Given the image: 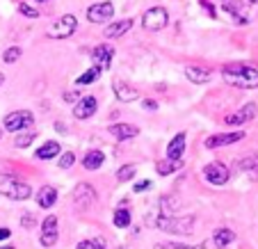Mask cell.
<instances>
[{
  "label": "cell",
  "instance_id": "obj_40",
  "mask_svg": "<svg viewBox=\"0 0 258 249\" xmlns=\"http://www.w3.org/2000/svg\"><path fill=\"white\" fill-rule=\"evenodd\" d=\"M151 188V181H140V183H135V188L133 190L135 192H144V190H149Z\"/></svg>",
  "mask_w": 258,
  "mask_h": 249
},
{
  "label": "cell",
  "instance_id": "obj_38",
  "mask_svg": "<svg viewBox=\"0 0 258 249\" xmlns=\"http://www.w3.org/2000/svg\"><path fill=\"white\" fill-rule=\"evenodd\" d=\"M199 5H201V7H206V12H208V14L213 16V19L217 16V10H215V5L210 3V0H199Z\"/></svg>",
  "mask_w": 258,
  "mask_h": 249
},
{
  "label": "cell",
  "instance_id": "obj_25",
  "mask_svg": "<svg viewBox=\"0 0 258 249\" xmlns=\"http://www.w3.org/2000/svg\"><path fill=\"white\" fill-rule=\"evenodd\" d=\"M180 167H183V160H160L156 165V171L160 176H169V174H174V171H178Z\"/></svg>",
  "mask_w": 258,
  "mask_h": 249
},
{
  "label": "cell",
  "instance_id": "obj_33",
  "mask_svg": "<svg viewBox=\"0 0 258 249\" xmlns=\"http://www.w3.org/2000/svg\"><path fill=\"white\" fill-rule=\"evenodd\" d=\"M80 98H83V96H80V89H78V87H76V89H69V92H64V101H67V103H73V105H76Z\"/></svg>",
  "mask_w": 258,
  "mask_h": 249
},
{
  "label": "cell",
  "instance_id": "obj_15",
  "mask_svg": "<svg viewBox=\"0 0 258 249\" xmlns=\"http://www.w3.org/2000/svg\"><path fill=\"white\" fill-rule=\"evenodd\" d=\"M185 144H187L185 133H176L174 140H171L169 147H167V158H169V160H180V156L185 153Z\"/></svg>",
  "mask_w": 258,
  "mask_h": 249
},
{
  "label": "cell",
  "instance_id": "obj_13",
  "mask_svg": "<svg viewBox=\"0 0 258 249\" xmlns=\"http://www.w3.org/2000/svg\"><path fill=\"white\" fill-rule=\"evenodd\" d=\"M92 57H94V64H96L101 71H105V69H110V64H112V57H114V48L112 46H96V48L92 50Z\"/></svg>",
  "mask_w": 258,
  "mask_h": 249
},
{
  "label": "cell",
  "instance_id": "obj_18",
  "mask_svg": "<svg viewBox=\"0 0 258 249\" xmlns=\"http://www.w3.org/2000/svg\"><path fill=\"white\" fill-rule=\"evenodd\" d=\"M55 201H57V190H55L53 185L39 188V192H37V204H39V208H53Z\"/></svg>",
  "mask_w": 258,
  "mask_h": 249
},
{
  "label": "cell",
  "instance_id": "obj_36",
  "mask_svg": "<svg viewBox=\"0 0 258 249\" xmlns=\"http://www.w3.org/2000/svg\"><path fill=\"white\" fill-rule=\"evenodd\" d=\"M240 3H242V7H244V10H247L251 16L258 12V0H240Z\"/></svg>",
  "mask_w": 258,
  "mask_h": 249
},
{
  "label": "cell",
  "instance_id": "obj_44",
  "mask_svg": "<svg viewBox=\"0 0 258 249\" xmlns=\"http://www.w3.org/2000/svg\"><path fill=\"white\" fill-rule=\"evenodd\" d=\"M185 249H210V247H208V242H201V244H192V247L187 244Z\"/></svg>",
  "mask_w": 258,
  "mask_h": 249
},
{
  "label": "cell",
  "instance_id": "obj_50",
  "mask_svg": "<svg viewBox=\"0 0 258 249\" xmlns=\"http://www.w3.org/2000/svg\"><path fill=\"white\" fill-rule=\"evenodd\" d=\"M0 137H3V128H0Z\"/></svg>",
  "mask_w": 258,
  "mask_h": 249
},
{
  "label": "cell",
  "instance_id": "obj_20",
  "mask_svg": "<svg viewBox=\"0 0 258 249\" xmlns=\"http://www.w3.org/2000/svg\"><path fill=\"white\" fill-rule=\"evenodd\" d=\"M103 162H105V153L98 151V149H92V151H87V153H85V158H83V167H85V169H89V171L101 169Z\"/></svg>",
  "mask_w": 258,
  "mask_h": 249
},
{
  "label": "cell",
  "instance_id": "obj_42",
  "mask_svg": "<svg viewBox=\"0 0 258 249\" xmlns=\"http://www.w3.org/2000/svg\"><path fill=\"white\" fill-rule=\"evenodd\" d=\"M144 108H146V110H156V108H158V103L153 101V98H146V101H144Z\"/></svg>",
  "mask_w": 258,
  "mask_h": 249
},
{
  "label": "cell",
  "instance_id": "obj_10",
  "mask_svg": "<svg viewBox=\"0 0 258 249\" xmlns=\"http://www.w3.org/2000/svg\"><path fill=\"white\" fill-rule=\"evenodd\" d=\"M256 114H258L256 103H247V105H242L240 110H235V112L226 114V117H224V123H229V126H242V123H249V121H251Z\"/></svg>",
  "mask_w": 258,
  "mask_h": 249
},
{
  "label": "cell",
  "instance_id": "obj_14",
  "mask_svg": "<svg viewBox=\"0 0 258 249\" xmlns=\"http://www.w3.org/2000/svg\"><path fill=\"white\" fill-rule=\"evenodd\" d=\"M133 23L135 21L133 19H121V21H114V23H110L105 28V39H119V37H123L126 32H131L133 30Z\"/></svg>",
  "mask_w": 258,
  "mask_h": 249
},
{
  "label": "cell",
  "instance_id": "obj_8",
  "mask_svg": "<svg viewBox=\"0 0 258 249\" xmlns=\"http://www.w3.org/2000/svg\"><path fill=\"white\" fill-rule=\"evenodd\" d=\"M94 201H96V190L89 183H78L73 190V206L78 210H87Z\"/></svg>",
  "mask_w": 258,
  "mask_h": 249
},
{
  "label": "cell",
  "instance_id": "obj_39",
  "mask_svg": "<svg viewBox=\"0 0 258 249\" xmlns=\"http://www.w3.org/2000/svg\"><path fill=\"white\" fill-rule=\"evenodd\" d=\"M21 224H23L25 229H30V226H34V217L30 215V213H23V217H21Z\"/></svg>",
  "mask_w": 258,
  "mask_h": 249
},
{
  "label": "cell",
  "instance_id": "obj_31",
  "mask_svg": "<svg viewBox=\"0 0 258 249\" xmlns=\"http://www.w3.org/2000/svg\"><path fill=\"white\" fill-rule=\"evenodd\" d=\"M73 162H76V156H73L71 151H64V153H59V158H57V165L62 167V169H69V167H73Z\"/></svg>",
  "mask_w": 258,
  "mask_h": 249
},
{
  "label": "cell",
  "instance_id": "obj_29",
  "mask_svg": "<svg viewBox=\"0 0 258 249\" xmlns=\"http://www.w3.org/2000/svg\"><path fill=\"white\" fill-rule=\"evenodd\" d=\"M23 55V50H21V46H10V48L3 53V62H7V64H14L16 59Z\"/></svg>",
  "mask_w": 258,
  "mask_h": 249
},
{
  "label": "cell",
  "instance_id": "obj_24",
  "mask_svg": "<svg viewBox=\"0 0 258 249\" xmlns=\"http://www.w3.org/2000/svg\"><path fill=\"white\" fill-rule=\"evenodd\" d=\"M112 222H114V226L117 229H126V226H131V222H133V215H131V210L128 208H117L114 210V215H112Z\"/></svg>",
  "mask_w": 258,
  "mask_h": 249
},
{
  "label": "cell",
  "instance_id": "obj_5",
  "mask_svg": "<svg viewBox=\"0 0 258 249\" xmlns=\"http://www.w3.org/2000/svg\"><path fill=\"white\" fill-rule=\"evenodd\" d=\"M167 23H169V12L165 7H149L142 16V28L149 32H160L167 28Z\"/></svg>",
  "mask_w": 258,
  "mask_h": 249
},
{
  "label": "cell",
  "instance_id": "obj_12",
  "mask_svg": "<svg viewBox=\"0 0 258 249\" xmlns=\"http://www.w3.org/2000/svg\"><path fill=\"white\" fill-rule=\"evenodd\" d=\"M98 110V101L94 96H83L76 105H73V117L76 119H89Z\"/></svg>",
  "mask_w": 258,
  "mask_h": 249
},
{
  "label": "cell",
  "instance_id": "obj_17",
  "mask_svg": "<svg viewBox=\"0 0 258 249\" xmlns=\"http://www.w3.org/2000/svg\"><path fill=\"white\" fill-rule=\"evenodd\" d=\"M112 89H114V96H117L121 103H131V101H137V98H140V92H137L135 87H131V85L121 83V80H114Z\"/></svg>",
  "mask_w": 258,
  "mask_h": 249
},
{
  "label": "cell",
  "instance_id": "obj_49",
  "mask_svg": "<svg viewBox=\"0 0 258 249\" xmlns=\"http://www.w3.org/2000/svg\"><path fill=\"white\" fill-rule=\"evenodd\" d=\"M0 249H14V247H0Z\"/></svg>",
  "mask_w": 258,
  "mask_h": 249
},
{
  "label": "cell",
  "instance_id": "obj_26",
  "mask_svg": "<svg viewBox=\"0 0 258 249\" xmlns=\"http://www.w3.org/2000/svg\"><path fill=\"white\" fill-rule=\"evenodd\" d=\"M101 69L96 67V64H94L92 69H87V71H85L83 76H78V80H76V85H78V87H83V85H92V83H96L98 78H101Z\"/></svg>",
  "mask_w": 258,
  "mask_h": 249
},
{
  "label": "cell",
  "instance_id": "obj_11",
  "mask_svg": "<svg viewBox=\"0 0 258 249\" xmlns=\"http://www.w3.org/2000/svg\"><path fill=\"white\" fill-rule=\"evenodd\" d=\"M244 137V131H233V133H217V135H210L206 140V149H219V147H229L235 144Z\"/></svg>",
  "mask_w": 258,
  "mask_h": 249
},
{
  "label": "cell",
  "instance_id": "obj_34",
  "mask_svg": "<svg viewBox=\"0 0 258 249\" xmlns=\"http://www.w3.org/2000/svg\"><path fill=\"white\" fill-rule=\"evenodd\" d=\"M39 242L44 244V247H53V244L57 242V233H41L39 235Z\"/></svg>",
  "mask_w": 258,
  "mask_h": 249
},
{
  "label": "cell",
  "instance_id": "obj_30",
  "mask_svg": "<svg viewBox=\"0 0 258 249\" xmlns=\"http://www.w3.org/2000/svg\"><path fill=\"white\" fill-rule=\"evenodd\" d=\"M41 233H57V215H48L41 222Z\"/></svg>",
  "mask_w": 258,
  "mask_h": 249
},
{
  "label": "cell",
  "instance_id": "obj_7",
  "mask_svg": "<svg viewBox=\"0 0 258 249\" xmlns=\"http://www.w3.org/2000/svg\"><path fill=\"white\" fill-rule=\"evenodd\" d=\"M204 178L210 185H224V183H229L231 171L224 162H208L204 167Z\"/></svg>",
  "mask_w": 258,
  "mask_h": 249
},
{
  "label": "cell",
  "instance_id": "obj_27",
  "mask_svg": "<svg viewBox=\"0 0 258 249\" xmlns=\"http://www.w3.org/2000/svg\"><path fill=\"white\" fill-rule=\"evenodd\" d=\"M135 165H123V167H119V171H117V181L119 183H128V181H133L135 178Z\"/></svg>",
  "mask_w": 258,
  "mask_h": 249
},
{
  "label": "cell",
  "instance_id": "obj_32",
  "mask_svg": "<svg viewBox=\"0 0 258 249\" xmlns=\"http://www.w3.org/2000/svg\"><path fill=\"white\" fill-rule=\"evenodd\" d=\"M19 12H21L23 16H28V19H37V16H39V12L34 10V7H30L28 3H21V5H19Z\"/></svg>",
  "mask_w": 258,
  "mask_h": 249
},
{
  "label": "cell",
  "instance_id": "obj_37",
  "mask_svg": "<svg viewBox=\"0 0 258 249\" xmlns=\"http://www.w3.org/2000/svg\"><path fill=\"white\" fill-rule=\"evenodd\" d=\"M187 244H183V242H160V244H156V249H185Z\"/></svg>",
  "mask_w": 258,
  "mask_h": 249
},
{
  "label": "cell",
  "instance_id": "obj_23",
  "mask_svg": "<svg viewBox=\"0 0 258 249\" xmlns=\"http://www.w3.org/2000/svg\"><path fill=\"white\" fill-rule=\"evenodd\" d=\"M178 199H174L171 195H165L160 197V201H158V208H160V215H174L176 210H178Z\"/></svg>",
  "mask_w": 258,
  "mask_h": 249
},
{
  "label": "cell",
  "instance_id": "obj_35",
  "mask_svg": "<svg viewBox=\"0 0 258 249\" xmlns=\"http://www.w3.org/2000/svg\"><path fill=\"white\" fill-rule=\"evenodd\" d=\"M238 167H240V169H251V167H258V156H249V158H244V160H240V162H238Z\"/></svg>",
  "mask_w": 258,
  "mask_h": 249
},
{
  "label": "cell",
  "instance_id": "obj_22",
  "mask_svg": "<svg viewBox=\"0 0 258 249\" xmlns=\"http://www.w3.org/2000/svg\"><path fill=\"white\" fill-rule=\"evenodd\" d=\"M59 151H62L59 142H46L44 147L37 149V153H34V156L39 158V160H50V158H57Z\"/></svg>",
  "mask_w": 258,
  "mask_h": 249
},
{
  "label": "cell",
  "instance_id": "obj_21",
  "mask_svg": "<svg viewBox=\"0 0 258 249\" xmlns=\"http://www.w3.org/2000/svg\"><path fill=\"white\" fill-rule=\"evenodd\" d=\"M233 240H235V233L231 229H226V226H222V229H217L213 233V242L217 249H224L226 244H231Z\"/></svg>",
  "mask_w": 258,
  "mask_h": 249
},
{
  "label": "cell",
  "instance_id": "obj_45",
  "mask_svg": "<svg viewBox=\"0 0 258 249\" xmlns=\"http://www.w3.org/2000/svg\"><path fill=\"white\" fill-rule=\"evenodd\" d=\"M76 249H92V242H89V240H83V242H78Z\"/></svg>",
  "mask_w": 258,
  "mask_h": 249
},
{
  "label": "cell",
  "instance_id": "obj_28",
  "mask_svg": "<svg viewBox=\"0 0 258 249\" xmlns=\"http://www.w3.org/2000/svg\"><path fill=\"white\" fill-rule=\"evenodd\" d=\"M34 137H37V133L34 131H28V133H19V135H16V140H14V147L16 149H25V147H30V142L34 140Z\"/></svg>",
  "mask_w": 258,
  "mask_h": 249
},
{
  "label": "cell",
  "instance_id": "obj_4",
  "mask_svg": "<svg viewBox=\"0 0 258 249\" xmlns=\"http://www.w3.org/2000/svg\"><path fill=\"white\" fill-rule=\"evenodd\" d=\"M34 123V114L30 110H14L3 119V131L7 133H23Z\"/></svg>",
  "mask_w": 258,
  "mask_h": 249
},
{
  "label": "cell",
  "instance_id": "obj_16",
  "mask_svg": "<svg viewBox=\"0 0 258 249\" xmlns=\"http://www.w3.org/2000/svg\"><path fill=\"white\" fill-rule=\"evenodd\" d=\"M185 76H187V80H190V83L204 85V83H208V80L213 78V71H210V69H206V67L190 64V67H185Z\"/></svg>",
  "mask_w": 258,
  "mask_h": 249
},
{
  "label": "cell",
  "instance_id": "obj_43",
  "mask_svg": "<svg viewBox=\"0 0 258 249\" xmlns=\"http://www.w3.org/2000/svg\"><path fill=\"white\" fill-rule=\"evenodd\" d=\"M12 235V231L7 229V226H0V240H7Z\"/></svg>",
  "mask_w": 258,
  "mask_h": 249
},
{
  "label": "cell",
  "instance_id": "obj_3",
  "mask_svg": "<svg viewBox=\"0 0 258 249\" xmlns=\"http://www.w3.org/2000/svg\"><path fill=\"white\" fill-rule=\"evenodd\" d=\"M0 195L7 197V199H12V201H25V199H30L32 190H30L28 183L5 176V178H0Z\"/></svg>",
  "mask_w": 258,
  "mask_h": 249
},
{
  "label": "cell",
  "instance_id": "obj_46",
  "mask_svg": "<svg viewBox=\"0 0 258 249\" xmlns=\"http://www.w3.org/2000/svg\"><path fill=\"white\" fill-rule=\"evenodd\" d=\"M3 85H5V74L0 71V87H3Z\"/></svg>",
  "mask_w": 258,
  "mask_h": 249
},
{
  "label": "cell",
  "instance_id": "obj_1",
  "mask_svg": "<svg viewBox=\"0 0 258 249\" xmlns=\"http://www.w3.org/2000/svg\"><path fill=\"white\" fill-rule=\"evenodd\" d=\"M222 78L229 85L240 89H256L258 87V69L251 64H226L222 69Z\"/></svg>",
  "mask_w": 258,
  "mask_h": 249
},
{
  "label": "cell",
  "instance_id": "obj_2",
  "mask_svg": "<svg viewBox=\"0 0 258 249\" xmlns=\"http://www.w3.org/2000/svg\"><path fill=\"white\" fill-rule=\"evenodd\" d=\"M153 226L167 233H190L195 226V215H158Z\"/></svg>",
  "mask_w": 258,
  "mask_h": 249
},
{
  "label": "cell",
  "instance_id": "obj_9",
  "mask_svg": "<svg viewBox=\"0 0 258 249\" xmlns=\"http://www.w3.org/2000/svg\"><path fill=\"white\" fill-rule=\"evenodd\" d=\"M114 16V5L112 3H94L92 7H87V21L89 23H107Z\"/></svg>",
  "mask_w": 258,
  "mask_h": 249
},
{
  "label": "cell",
  "instance_id": "obj_47",
  "mask_svg": "<svg viewBox=\"0 0 258 249\" xmlns=\"http://www.w3.org/2000/svg\"><path fill=\"white\" fill-rule=\"evenodd\" d=\"M37 3H48V0H37Z\"/></svg>",
  "mask_w": 258,
  "mask_h": 249
},
{
  "label": "cell",
  "instance_id": "obj_48",
  "mask_svg": "<svg viewBox=\"0 0 258 249\" xmlns=\"http://www.w3.org/2000/svg\"><path fill=\"white\" fill-rule=\"evenodd\" d=\"M217 3H229V0H217Z\"/></svg>",
  "mask_w": 258,
  "mask_h": 249
},
{
  "label": "cell",
  "instance_id": "obj_19",
  "mask_svg": "<svg viewBox=\"0 0 258 249\" xmlns=\"http://www.w3.org/2000/svg\"><path fill=\"white\" fill-rule=\"evenodd\" d=\"M110 133H112L119 142H126V140H131V137H135L137 133H140V128L133 126V123H112Z\"/></svg>",
  "mask_w": 258,
  "mask_h": 249
},
{
  "label": "cell",
  "instance_id": "obj_41",
  "mask_svg": "<svg viewBox=\"0 0 258 249\" xmlns=\"http://www.w3.org/2000/svg\"><path fill=\"white\" fill-rule=\"evenodd\" d=\"M92 242V249H105V242H103L101 238H94V240H89Z\"/></svg>",
  "mask_w": 258,
  "mask_h": 249
},
{
  "label": "cell",
  "instance_id": "obj_6",
  "mask_svg": "<svg viewBox=\"0 0 258 249\" xmlns=\"http://www.w3.org/2000/svg\"><path fill=\"white\" fill-rule=\"evenodd\" d=\"M76 28H78L76 16H73V14H64V16H59L53 25H50L48 37H53V39H69V37L76 32Z\"/></svg>",
  "mask_w": 258,
  "mask_h": 249
}]
</instances>
